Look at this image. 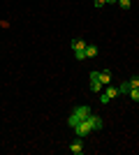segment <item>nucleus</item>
I'll return each instance as SVG.
<instances>
[{
  "mask_svg": "<svg viewBox=\"0 0 139 155\" xmlns=\"http://www.w3.org/2000/svg\"><path fill=\"white\" fill-rule=\"evenodd\" d=\"M98 130H102V118L95 116V114H91V116H86L84 120H79V123H77L74 134L81 137V139H86L91 132H98Z\"/></svg>",
  "mask_w": 139,
  "mask_h": 155,
  "instance_id": "nucleus-1",
  "label": "nucleus"
},
{
  "mask_svg": "<svg viewBox=\"0 0 139 155\" xmlns=\"http://www.w3.org/2000/svg\"><path fill=\"white\" fill-rule=\"evenodd\" d=\"M86 116H91V107H86V104H79V107H74V111L70 114V118H67V125L70 127H77V123L79 120H84Z\"/></svg>",
  "mask_w": 139,
  "mask_h": 155,
  "instance_id": "nucleus-2",
  "label": "nucleus"
},
{
  "mask_svg": "<svg viewBox=\"0 0 139 155\" xmlns=\"http://www.w3.org/2000/svg\"><path fill=\"white\" fill-rule=\"evenodd\" d=\"M72 53L77 60H86V42L84 39H72Z\"/></svg>",
  "mask_w": 139,
  "mask_h": 155,
  "instance_id": "nucleus-3",
  "label": "nucleus"
},
{
  "mask_svg": "<svg viewBox=\"0 0 139 155\" xmlns=\"http://www.w3.org/2000/svg\"><path fill=\"white\" fill-rule=\"evenodd\" d=\"M116 95H118V86H107V93L100 95V104H109Z\"/></svg>",
  "mask_w": 139,
  "mask_h": 155,
  "instance_id": "nucleus-4",
  "label": "nucleus"
},
{
  "mask_svg": "<svg viewBox=\"0 0 139 155\" xmlns=\"http://www.w3.org/2000/svg\"><path fill=\"white\" fill-rule=\"evenodd\" d=\"M88 81H91V91H102V84H100V72H88Z\"/></svg>",
  "mask_w": 139,
  "mask_h": 155,
  "instance_id": "nucleus-5",
  "label": "nucleus"
},
{
  "mask_svg": "<svg viewBox=\"0 0 139 155\" xmlns=\"http://www.w3.org/2000/svg\"><path fill=\"white\" fill-rule=\"evenodd\" d=\"M70 153L72 155H81L84 153V139H81V137H77V139L70 143Z\"/></svg>",
  "mask_w": 139,
  "mask_h": 155,
  "instance_id": "nucleus-6",
  "label": "nucleus"
},
{
  "mask_svg": "<svg viewBox=\"0 0 139 155\" xmlns=\"http://www.w3.org/2000/svg\"><path fill=\"white\" fill-rule=\"evenodd\" d=\"M100 53V46L98 44H86V58H95Z\"/></svg>",
  "mask_w": 139,
  "mask_h": 155,
  "instance_id": "nucleus-7",
  "label": "nucleus"
},
{
  "mask_svg": "<svg viewBox=\"0 0 139 155\" xmlns=\"http://www.w3.org/2000/svg\"><path fill=\"white\" fill-rule=\"evenodd\" d=\"M109 81H111V72H109V70H102V72H100V84H102V86H109Z\"/></svg>",
  "mask_w": 139,
  "mask_h": 155,
  "instance_id": "nucleus-8",
  "label": "nucleus"
},
{
  "mask_svg": "<svg viewBox=\"0 0 139 155\" xmlns=\"http://www.w3.org/2000/svg\"><path fill=\"white\" fill-rule=\"evenodd\" d=\"M127 93H130V81L125 79V81L118 86V95H127Z\"/></svg>",
  "mask_w": 139,
  "mask_h": 155,
  "instance_id": "nucleus-9",
  "label": "nucleus"
},
{
  "mask_svg": "<svg viewBox=\"0 0 139 155\" xmlns=\"http://www.w3.org/2000/svg\"><path fill=\"white\" fill-rule=\"evenodd\" d=\"M116 5H118L121 9H123V12H127V9H130V7H132V0H118V2H116Z\"/></svg>",
  "mask_w": 139,
  "mask_h": 155,
  "instance_id": "nucleus-10",
  "label": "nucleus"
},
{
  "mask_svg": "<svg viewBox=\"0 0 139 155\" xmlns=\"http://www.w3.org/2000/svg\"><path fill=\"white\" fill-rule=\"evenodd\" d=\"M127 95H130V100H132V102H139V88H132Z\"/></svg>",
  "mask_w": 139,
  "mask_h": 155,
  "instance_id": "nucleus-11",
  "label": "nucleus"
},
{
  "mask_svg": "<svg viewBox=\"0 0 139 155\" xmlns=\"http://www.w3.org/2000/svg\"><path fill=\"white\" fill-rule=\"evenodd\" d=\"M127 81H130V91H132V88H139V77H132V79H127Z\"/></svg>",
  "mask_w": 139,
  "mask_h": 155,
  "instance_id": "nucleus-12",
  "label": "nucleus"
},
{
  "mask_svg": "<svg viewBox=\"0 0 139 155\" xmlns=\"http://www.w3.org/2000/svg\"><path fill=\"white\" fill-rule=\"evenodd\" d=\"M93 2H95V7H104L107 5V0H93Z\"/></svg>",
  "mask_w": 139,
  "mask_h": 155,
  "instance_id": "nucleus-13",
  "label": "nucleus"
},
{
  "mask_svg": "<svg viewBox=\"0 0 139 155\" xmlns=\"http://www.w3.org/2000/svg\"><path fill=\"white\" fill-rule=\"evenodd\" d=\"M116 2H118V0H107V5H116Z\"/></svg>",
  "mask_w": 139,
  "mask_h": 155,
  "instance_id": "nucleus-14",
  "label": "nucleus"
}]
</instances>
